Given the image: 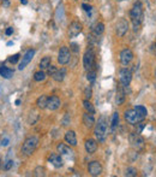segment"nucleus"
<instances>
[{"instance_id":"4","label":"nucleus","mask_w":156,"mask_h":177,"mask_svg":"<svg viewBox=\"0 0 156 177\" xmlns=\"http://www.w3.org/2000/svg\"><path fill=\"white\" fill-rule=\"evenodd\" d=\"M125 121L127 122L129 124H132V125H136L137 123H141L144 117H142L137 111H136L134 109H131V110H127L125 112Z\"/></svg>"},{"instance_id":"35","label":"nucleus","mask_w":156,"mask_h":177,"mask_svg":"<svg viewBox=\"0 0 156 177\" xmlns=\"http://www.w3.org/2000/svg\"><path fill=\"white\" fill-rule=\"evenodd\" d=\"M56 70H58V69H56V67H55L54 65H49V66L47 67V74L52 76V75H53V74H54V72H55Z\"/></svg>"},{"instance_id":"9","label":"nucleus","mask_w":156,"mask_h":177,"mask_svg":"<svg viewBox=\"0 0 156 177\" xmlns=\"http://www.w3.org/2000/svg\"><path fill=\"white\" fill-rule=\"evenodd\" d=\"M129 30V22L126 21L125 18H120L118 22H116V25H115V32L118 34V36L123 37L126 33Z\"/></svg>"},{"instance_id":"39","label":"nucleus","mask_w":156,"mask_h":177,"mask_svg":"<svg viewBox=\"0 0 156 177\" xmlns=\"http://www.w3.org/2000/svg\"><path fill=\"white\" fill-rule=\"evenodd\" d=\"M8 139H7V137H4V139L1 140V146H7L8 145Z\"/></svg>"},{"instance_id":"33","label":"nucleus","mask_w":156,"mask_h":177,"mask_svg":"<svg viewBox=\"0 0 156 177\" xmlns=\"http://www.w3.org/2000/svg\"><path fill=\"white\" fill-rule=\"evenodd\" d=\"M93 95V91H91V87H86L85 88V91H84V96H85V99L89 100L90 98Z\"/></svg>"},{"instance_id":"8","label":"nucleus","mask_w":156,"mask_h":177,"mask_svg":"<svg viewBox=\"0 0 156 177\" xmlns=\"http://www.w3.org/2000/svg\"><path fill=\"white\" fill-rule=\"evenodd\" d=\"M71 59V52L66 46H63L59 50V54H58V62L61 65H66Z\"/></svg>"},{"instance_id":"25","label":"nucleus","mask_w":156,"mask_h":177,"mask_svg":"<svg viewBox=\"0 0 156 177\" xmlns=\"http://www.w3.org/2000/svg\"><path fill=\"white\" fill-rule=\"evenodd\" d=\"M51 62H52V58L51 57H43L41 60H40V64H38V66H40V70H45V69H47L48 66L51 65Z\"/></svg>"},{"instance_id":"2","label":"nucleus","mask_w":156,"mask_h":177,"mask_svg":"<svg viewBox=\"0 0 156 177\" xmlns=\"http://www.w3.org/2000/svg\"><path fill=\"white\" fill-rule=\"evenodd\" d=\"M38 146V139L36 136H30L23 142L22 146V153L24 155H31Z\"/></svg>"},{"instance_id":"3","label":"nucleus","mask_w":156,"mask_h":177,"mask_svg":"<svg viewBox=\"0 0 156 177\" xmlns=\"http://www.w3.org/2000/svg\"><path fill=\"white\" fill-rule=\"evenodd\" d=\"M94 135L99 141H104L106 135H107V121L106 117H101L99 122L96 123L95 129H94Z\"/></svg>"},{"instance_id":"18","label":"nucleus","mask_w":156,"mask_h":177,"mask_svg":"<svg viewBox=\"0 0 156 177\" xmlns=\"http://www.w3.org/2000/svg\"><path fill=\"white\" fill-rule=\"evenodd\" d=\"M56 150L58 152L60 153V155H66V157H70L73 154V151L70 148V146H67L65 143H59L56 147Z\"/></svg>"},{"instance_id":"46","label":"nucleus","mask_w":156,"mask_h":177,"mask_svg":"<svg viewBox=\"0 0 156 177\" xmlns=\"http://www.w3.org/2000/svg\"><path fill=\"white\" fill-rule=\"evenodd\" d=\"M155 46H156V44H155Z\"/></svg>"},{"instance_id":"11","label":"nucleus","mask_w":156,"mask_h":177,"mask_svg":"<svg viewBox=\"0 0 156 177\" xmlns=\"http://www.w3.org/2000/svg\"><path fill=\"white\" fill-rule=\"evenodd\" d=\"M82 29H83V27H82V24L79 22H77V21L72 22L70 24V27H69V30H67L69 37H76L77 35H79L82 33Z\"/></svg>"},{"instance_id":"15","label":"nucleus","mask_w":156,"mask_h":177,"mask_svg":"<svg viewBox=\"0 0 156 177\" xmlns=\"http://www.w3.org/2000/svg\"><path fill=\"white\" fill-rule=\"evenodd\" d=\"M83 124L85 125V128L90 129L95 125V118L93 116V113H89V112H85L83 114Z\"/></svg>"},{"instance_id":"14","label":"nucleus","mask_w":156,"mask_h":177,"mask_svg":"<svg viewBox=\"0 0 156 177\" xmlns=\"http://www.w3.org/2000/svg\"><path fill=\"white\" fill-rule=\"evenodd\" d=\"M61 105L60 99L56 95H52L51 98H48V104H47V109H49L51 111H54L56 109H59Z\"/></svg>"},{"instance_id":"7","label":"nucleus","mask_w":156,"mask_h":177,"mask_svg":"<svg viewBox=\"0 0 156 177\" xmlns=\"http://www.w3.org/2000/svg\"><path fill=\"white\" fill-rule=\"evenodd\" d=\"M119 80H120V83L124 86V87H129L131 81H132V72L130 69L127 67H123L121 70L119 71Z\"/></svg>"},{"instance_id":"19","label":"nucleus","mask_w":156,"mask_h":177,"mask_svg":"<svg viewBox=\"0 0 156 177\" xmlns=\"http://www.w3.org/2000/svg\"><path fill=\"white\" fill-rule=\"evenodd\" d=\"M116 105H121L125 101V91H124V86L119 84L116 87Z\"/></svg>"},{"instance_id":"29","label":"nucleus","mask_w":156,"mask_h":177,"mask_svg":"<svg viewBox=\"0 0 156 177\" xmlns=\"http://www.w3.org/2000/svg\"><path fill=\"white\" fill-rule=\"evenodd\" d=\"M35 176H46V169L43 168V166H37V168L35 169Z\"/></svg>"},{"instance_id":"48","label":"nucleus","mask_w":156,"mask_h":177,"mask_svg":"<svg viewBox=\"0 0 156 177\" xmlns=\"http://www.w3.org/2000/svg\"><path fill=\"white\" fill-rule=\"evenodd\" d=\"M76 1H77V0H76Z\"/></svg>"},{"instance_id":"22","label":"nucleus","mask_w":156,"mask_h":177,"mask_svg":"<svg viewBox=\"0 0 156 177\" xmlns=\"http://www.w3.org/2000/svg\"><path fill=\"white\" fill-rule=\"evenodd\" d=\"M0 76L3 78L8 80V78H11L13 76V70H11V69H8L6 66H0Z\"/></svg>"},{"instance_id":"26","label":"nucleus","mask_w":156,"mask_h":177,"mask_svg":"<svg viewBox=\"0 0 156 177\" xmlns=\"http://www.w3.org/2000/svg\"><path fill=\"white\" fill-rule=\"evenodd\" d=\"M34 80L36 82H42L46 80V72L43 70H40V71H36L34 74Z\"/></svg>"},{"instance_id":"30","label":"nucleus","mask_w":156,"mask_h":177,"mask_svg":"<svg viewBox=\"0 0 156 177\" xmlns=\"http://www.w3.org/2000/svg\"><path fill=\"white\" fill-rule=\"evenodd\" d=\"M137 175V170L134 168H127L125 171V176H129V177H132V176H136Z\"/></svg>"},{"instance_id":"27","label":"nucleus","mask_w":156,"mask_h":177,"mask_svg":"<svg viewBox=\"0 0 156 177\" xmlns=\"http://www.w3.org/2000/svg\"><path fill=\"white\" fill-rule=\"evenodd\" d=\"M83 107L85 109V111L86 112H89V113H95V109H94V106H93V104L88 100V99H85L84 101H83Z\"/></svg>"},{"instance_id":"10","label":"nucleus","mask_w":156,"mask_h":177,"mask_svg":"<svg viewBox=\"0 0 156 177\" xmlns=\"http://www.w3.org/2000/svg\"><path fill=\"white\" fill-rule=\"evenodd\" d=\"M88 171L91 176H99L101 175L102 172V165L100 162L97 160H94V162H90L89 165H88Z\"/></svg>"},{"instance_id":"23","label":"nucleus","mask_w":156,"mask_h":177,"mask_svg":"<svg viewBox=\"0 0 156 177\" xmlns=\"http://www.w3.org/2000/svg\"><path fill=\"white\" fill-rule=\"evenodd\" d=\"M47 104H48V98H47L46 95H41V96L36 100L37 107H38V109H41V110L47 109Z\"/></svg>"},{"instance_id":"38","label":"nucleus","mask_w":156,"mask_h":177,"mask_svg":"<svg viewBox=\"0 0 156 177\" xmlns=\"http://www.w3.org/2000/svg\"><path fill=\"white\" fill-rule=\"evenodd\" d=\"M82 8L84 10V11H86V12H90L93 6L91 5H88V4H82Z\"/></svg>"},{"instance_id":"12","label":"nucleus","mask_w":156,"mask_h":177,"mask_svg":"<svg viewBox=\"0 0 156 177\" xmlns=\"http://www.w3.org/2000/svg\"><path fill=\"white\" fill-rule=\"evenodd\" d=\"M132 59H133V53L130 48H125V50L120 52V62L124 66L129 65L132 62Z\"/></svg>"},{"instance_id":"36","label":"nucleus","mask_w":156,"mask_h":177,"mask_svg":"<svg viewBox=\"0 0 156 177\" xmlns=\"http://www.w3.org/2000/svg\"><path fill=\"white\" fill-rule=\"evenodd\" d=\"M12 165H13V162L12 160H7L6 163H5V165H4V170H10V169H11L12 168Z\"/></svg>"},{"instance_id":"28","label":"nucleus","mask_w":156,"mask_h":177,"mask_svg":"<svg viewBox=\"0 0 156 177\" xmlns=\"http://www.w3.org/2000/svg\"><path fill=\"white\" fill-rule=\"evenodd\" d=\"M134 110L137 111V112H138V113H139L142 117H144V118L147 117V114H148L147 107H144V106H141V105H139V106H136V107H134Z\"/></svg>"},{"instance_id":"32","label":"nucleus","mask_w":156,"mask_h":177,"mask_svg":"<svg viewBox=\"0 0 156 177\" xmlns=\"http://www.w3.org/2000/svg\"><path fill=\"white\" fill-rule=\"evenodd\" d=\"M86 78H88V81H89V82H94L95 78H96V72H95V71H91V70L88 71Z\"/></svg>"},{"instance_id":"21","label":"nucleus","mask_w":156,"mask_h":177,"mask_svg":"<svg viewBox=\"0 0 156 177\" xmlns=\"http://www.w3.org/2000/svg\"><path fill=\"white\" fill-rule=\"evenodd\" d=\"M65 76H66V69H65V67H61L60 70H56V71L52 75L53 80L56 81V82H63L64 78H65Z\"/></svg>"},{"instance_id":"20","label":"nucleus","mask_w":156,"mask_h":177,"mask_svg":"<svg viewBox=\"0 0 156 177\" xmlns=\"http://www.w3.org/2000/svg\"><path fill=\"white\" fill-rule=\"evenodd\" d=\"M65 141L70 146H77V136L73 130H69L65 134Z\"/></svg>"},{"instance_id":"1","label":"nucleus","mask_w":156,"mask_h":177,"mask_svg":"<svg viewBox=\"0 0 156 177\" xmlns=\"http://www.w3.org/2000/svg\"><path fill=\"white\" fill-rule=\"evenodd\" d=\"M130 18L133 23V27H134V30H137L141 25V22H142V18H143V4L141 1H137L131 8L130 11Z\"/></svg>"},{"instance_id":"5","label":"nucleus","mask_w":156,"mask_h":177,"mask_svg":"<svg viewBox=\"0 0 156 177\" xmlns=\"http://www.w3.org/2000/svg\"><path fill=\"white\" fill-rule=\"evenodd\" d=\"M94 65H95V53L91 48H88L83 55V66L86 71H90Z\"/></svg>"},{"instance_id":"17","label":"nucleus","mask_w":156,"mask_h":177,"mask_svg":"<svg viewBox=\"0 0 156 177\" xmlns=\"http://www.w3.org/2000/svg\"><path fill=\"white\" fill-rule=\"evenodd\" d=\"M48 160H49V163H52V165L54 166V168H61V166H63V159H61L60 154L53 153V154L49 155Z\"/></svg>"},{"instance_id":"42","label":"nucleus","mask_w":156,"mask_h":177,"mask_svg":"<svg viewBox=\"0 0 156 177\" xmlns=\"http://www.w3.org/2000/svg\"><path fill=\"white\" fill-rule=\"evenodd\" d=\"M15 104H16V105H17V106H18V105H19V104H21V100H19V99H17V100H16V101H15Z\"/></svg>"},{"instance_id":"16","label":"nucleus","mask_w":156,"mask_h":177,"mask_svg":"<svg viewBox=\"0 0 156 177\" xmlns=\"http://www.w3.org/2000/svg\"><path fill=\"white\" fill-rule=\"evenodd\" d=\"M84 146H85V151L89 153V154L95 153L96 150H97V142H96L94 139H88V140L85 141Z\"/></svg>"},{"instance_id":"24","label":"nucleus","mask_w":156,"mask_h":177,"mask_svg":"<svg viewBox=\"0 0 156 177\" xmlns=\"http://www.w3.org/2000/svg\"><path fill=\"white\" fill-rule=\"evenodd\" d=\"M103 32H104V24L101 23V22H97V23L93 27V33H94L96 36H100Z\"/></svg>"},{"instance_id":"31","label":"nucleus","mask_w":156,"mask_h":177,"mask_svg":"<svg viewBox=\"0 0 156 177\" xmlns=\"http://www.w3.org/2000/svg\"><path fill=\"white\" fill-rule=\"evenodd\" d=\"M118 123H119V113L115 112V113L113 114V118H112V126L115 128L116 125H118Z\"/></svg>"},{"instance_id":"13","label":"nucleus","mask_w":156,"mask_h":177,"mask_svg":"<svg viewBox=\"0 0 156 177\" xmlns=\"http://www.w3.org/2000/svg\"><path fill=\"white\" fill-rule=\"evenodd\" d=\"M34 55H35V50H29V51H26V53L22 57V62L19 63V66H18L19 70H23V69L31 62V59L34 58Z\"/></svg>"},{"instance_id":"34","label":"nucleus","mask_w":156,"mask_h":177,"mask_svg":"<svg viewBox=\"0 0 156 177\" xmlns=\"http://www.w3.org/2000/svg\"><path fill=\"white\" fill-rule=\"evenodd\" d=\"M19 57H21V55H19L18 53H17V54H13L12 57H10V58H8V62H10V63H12V64H16V63L19 60Z\"/></svg>"},{"instance_id":"40","label":"nucleus","mask_w":156,"mask_h":177,"mask_svg":"<svg viewBox=\"0 0 156 177\" xmlns=\"http://www.w3.org/2000/svg\"><path fill=\"white\" fill-rule=\"evenodd\" d=\"M12 33H13V29H12L11 27H10V28H7V29H6V35H11Z\"/></svg>"},{"instance_id":"43","label":"nucleus","mask_w":156,"mask_h":177,"mask_svg":"<svg viewBox=\"0 0 156 177\" xmlns=\"http://www.w3.org/2000/svg\"><path fill=\"white\" fill-rule=\"evenodd\" d=\"M21 3H22L23 5H26V4H28V1H26V0H21Z\"/></svg>"},{"instance_id":"44","label":"nucleus","mask_w":156,"mask_h":177,"mask_svg":"<svg viewBox=\"0 0 156 177\" xmlns=\"http://www.w3.org/2000/svg\"><path fill=\"white\" fill-rule=\"evenodd\" d=\"M118 1H124V0H118Z\"/></svg>"},{"instance_id":"37","label":"nucleus","mask_w":156,"mask_h":177,"mask_svg":"<svg viewBox=\"0 0 156 177\" xmlns=\"http://www.w3.org/2000/svg\"><path fill=\"white\" fill-rule=\"evenodd\" d=\"M70 124V116L69 114H66L65 117H64V121H63V125L64 126H67Z\"/></svg>"},{"instance_id":"41","label":"nucleus","mask_w":156,"mask_h":177,"mask_svg":"<svg viewBox=\"0 0 156 177\" xmlns=\"http://www.w3.org/2000/svg\"><path fill=\"white\" fill-rule=\"evenodd\" d=\"M0 1L3 3V5H4L5 7H7V6L10 5V0H0Z\"/></svg>"},{"instance_id":"6","label":"nucleus","mask_w":156,"mask_h":177,"mask_svg":"<svg viewBox=\"0 0 156 177\" xmlns=\"http://www.w3.org/2000/svg\"><path fill=\"white\" fill-rule=\"evenodd\" d=\"M129 140H130L131 146H132L137 152H139V151H142V150L144 148V140H143V137H142L138 133H132V134H130Z\"/></svg>"},{"instance_id":"47","label":"nucleus","mask_w":156,"mask_h":177,"mask_svg":"<svg viewBox=\"0 0 156 177\" xmlns=\"http://www.w3.org/2000/svg\"><path fill=\"white\" fill-rule=\"evenodd\" d=\"M0 162H1V160H0Z\"/></svg>"},{"instance_id":"45","label":"nucleus","mask_w":156,"mask_h":177,"mask_svg":"<svg viewBox=\"0 0 156 177\" xmlns=\"http://www.w3.org/2000/svg\"><path fill=\"white\" fill-rule=\"evenodd\" d=\"M155 76H156V70H155Z\"/></svg>"}]
</instances>
